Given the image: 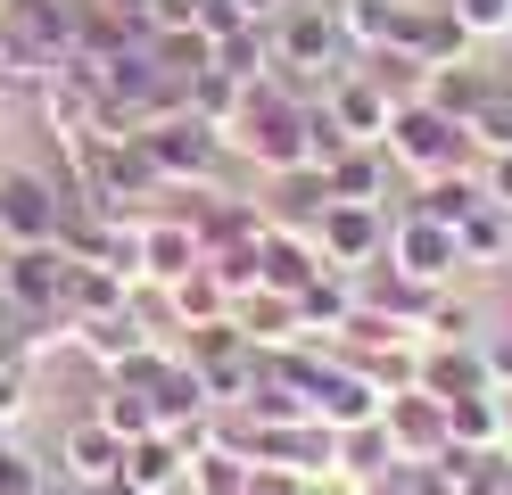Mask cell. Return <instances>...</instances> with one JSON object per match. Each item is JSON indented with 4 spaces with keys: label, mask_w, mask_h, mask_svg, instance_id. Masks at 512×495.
<instances>
[{
    "label": "cell",
    "mask_w": 512,
    "mask_h": 495,
    "mask_svg": "<svg viewBox=\"0 0 512 495\" xmlns=\"http://www.w3.org/2000/svg\"><path fill=\"white\" fill-rule=\"evenodd\" d=\"M306 116H314V99L290 91L281 75H265V83L240 91L232 116H223V149L248 157L256 174H290V165H306Z\"/></svg>",
    "instance_id": "cell-1"
},
{
    "label": "cell",
    "mask_w": 512,
    "mask_h": 495,
    "mask_svg": "<svg viewBox=\"0 0 512 495\" xmlns=\"http://www.w3.org/2000/svg\"><path fill=\"white\" fill-rule=\"evenodd\" d=\"M265 42H273V75L290 91H306V99H323V83L347 75V42H339L331 0H290V9L265 25Z\"/></svg>",
    "instance_id": "cell-2"
},
{
    "label": "cell",
    "mask_w": 512,
    "mask_h": 495,
    "mask_svg": "<svg viewBox=\"0 0 512 495\" xmlns=\"http://www.w3.org/2000/svg\"><path fill=\"white\" fill-rule=\"evenodd\" d=\"M389 165L422 190V182H438V174H471L479 165V141H471V124H455L446 108H430V99H413V108H397V124H389Z\"/></svg>",
    "instance_id": "cell-3"
},
{
    "label": "cell",
    "mask_w": 512,
    "mask_h": 495,
    "mask_svg": "<svg viewBox=\"0 0 512 495\" xmlns=\"http://www.w3.org/2000/svg\"><path fill=\"white\" fill-rule=\"evenodd\" d=\"M141 141V157H149V174L166 182V198H190V190H215V165L232 157L223 149V132L207 124V116H166V124H149V132H133Z\"/></svg>",
    "instance_id": "cell-4"
},
{
    "label": "cell",
    "mask_w": 512,
    "mask_h": 495,
    "mask_svg": "<svg viewBox=\"0 0 512 495\" xmlns=\"http://www.w3.org/2000/svg\"><path fill=\"white\" fill-rule=\"evenodd\" d=\"M67 231V174H42V165H9L0 174V240L9 248H42Z\"/></svg>",
    "instance_id": "cell-5"
},
{
    "label": "cell",
    "mask_w": 512,
    "mask_h": 495,
    "mask_svg": "<svg viewBox=\"0 0 512 495\" xmlns=\"http://www.w3.org/2000/svg\"><path fill=\"white\" fill-rule=\"evenodd\" d=\"M380 264H397V273L422 281V289H455L463 231L438 223V215H422V207H405V215H389V248H380Z\"/></svg>",
    "instance_id": "cell-6"
},
{
    "label": "cell",
    "mask_w": 512,
    "mask_h": 495,
    "mask_svg": "<svg viewBox=\"0 0 512 495\" xmlns=\"http://www.w3.org/2000/svg\"><path fill=\"white\" fill-rule=\"evenodd\" d=\"M0 297L17 306V322L67 314V248H58V240H42V248H0Z\"/></svg>",
    "instance_id": "cell-7"
},
{
    "label": "cell",
    "mask_w": 512,
    "mask_h": 495,
    "mask_svg": "<svg viewBox=\"0 0 512 495\" xmlns=\"http://www.w3.org/2000/svg\"><path fill=\"white\" fill-rule=\"evenodd\" d=\"M133 289H174L190 264H207V248H199V231H190V215L182 207H157V215H141L133 223Z\"/></svg>",
    "instance_id": "cell-8"
},
{
    "label": "cell",
    "mask_w": 512,
    "mask_h": 495,
    "mask_svg": "<svg viewBox=\"0 0 512 495\" xmlns=\"http://www.w3.org/2000/svg\"><path fill=\"white\" fill-rule=\"evenodd\" d=\"M50 471H58V479H75L83 495H116V479H124V438H116L100 413H83V421H67V429H58Z\"/></svg>",
    "instance_id": "cell-9"
},
{
    "label": "cell",
    "mask_w": 512,
    "mask_h": 495,
    "mask_svg": "<svg viewBox=\"0 0 512 495\" xmlns=\"http://www.w3.org/2000/svg\"><path fill=\"white\" fill-rule=\"evenodd\" d=\"M314 248H323L331 273H364V264H380V248H389V207H356V198H331L323 223H314Z\"/></svg>",
    "instance_id": "cell-10"
},
{
    "label": "cell",
    "mask_w": 512,
    "mask_h": 495,
    "mask_svg": "<svg viewBox=\"0 0 512 495\" xmlns=\"http://www.w3.org/2000/svg\"><path fill=\"white\" fill-rule=\"evenodd\" d=\"M42 99V124H50V141L58 132H100V108H108V91H100V66L91 58H58L50 75L34 83Z\"/></svg>",
    "instance_id": "cell-11"
},
{
    "label": "cell",
    "mask_w": 512,
    "mask_h": 495,
    "mask_svg": "<svg viewBox=\"0 0 512 495\" xmlns=\"http://www.w3.org/2000/svg\"><path fill=\"white\" fill-rule=\"evenodd\" d=\"M323 108H331V124H339L356 149H380V141H389V124H397V99L380 91L364 66H347V75L323 83Z\"/></svg>",
    "instance_id": "cell-12"
},
{
    "label": "cell",
    "mask_w": 512,
    "mask_h": 495,
    "mask_svg": "<svg viewBox=\"0 0 512 495\" xmlns=\"http://www.w3.org/2000/svg\"><path fill=\"white\" fill-rule=\"evenodd\" d=\"M380 429L397 438V462H438V454H455L446 446V405L422 388H397L389 405H380Z\"/></svg>",
    "instance_id": "cell-13"
},
{
    "label": "cell",
    "mask_w": 512,
    "mask_h": 495,
    "mask_svg": "<svg viewBox=\"0 0 512 495\" xmlns=\"http://www.w3.org/2000/svg\"><path fill=\"white\" fill-rule=\"evenodd\" d=\"M256 207H265V223H281V231H314V223H323V207H331V174H323V165H290V174H265Z\"/></svg>",
    "instance_id": "cell-14"
},
{
    "label": "cell",
    "mask_w": 512,
    "mask_h": 495,
    "mask_svg": "<svg viewBox=\"0 0 512 495\" xmlns=\"http://www.w3.org/2000/svg\"><path fill=\"white\" fill-rule=\"evenodd\" d=\"M413 388L438 396V405H455V396H479V388H496V380H488V355H479V339H471V347H438V339H422Z\"/></svg>",
    "instance_id": "cell-15"
},
{
    "label": "cell",
    "mask_w": 512,
    "mask_h": 495,
    "mask_svg": "<svg viewBox=\"0 0 512 495\" xmlns=\"http://www.w3.org/2000/svg\"><path fill=\"white\" fill-rule=\"evenodd\" d=\"M397 50H413L422 66L479 58V50H471V33L455 25V9H446V0H405V33H397Z\"/></svg>",
    "instance_id": "cell-16"
},
{
    "label": "cell",
    "mask_w": 512,
    "mask_h": 495,
    "mask_svg": "<svg viewBox=\"0 0 512 495\" xmlns=\"http://www.w3.org/2000/svg\"><path fill=\"white\" fill-rule=\"evenodd\" d=\"M256 273H265V289L298 297L314 273H323V248H314V231H281V223H265V240H256Z\"/></svg>",
    "instance_id": "cell-17"
},
{
    "label": "cell",
    "mask_w": 512,
    "mask_h": 495,
    "mask_svg": "<svg viewBox=\"0 0 512 495\" xmlns=\"http://www.w3.org/2000/svg\"><path fill=\"white\" fill-rule=\"evenodd\" d=\"M232 322H240V339H248V347H265V355H281V347H298V339H306L298 297H281V289H248V297H232Z\"/></svg>",
    "instance_id": "cell-18"
},
{
    "label": "cell",
    "mask_w": 512,
    "mask_h": 495,
    "mask_svg": "<svg viewBox=\"0 0 512 495\" xmlns=\"http://www.w3.org/2000/svg\"><path fill=\"white\" fill-rule=\"evenodd\" d=\"M182 471H190V454L166 438V429H149V438L124 446V479H116V495H174Z\"/></svg>",
    "instance_id": "cell-19"
},
{
    "label": "cell",
    "mask_w": 512,
    "mask_h": 495,
    "mask_svg": "<svg viewBox=\"0 0 512 495\" xmlns=\"http://www.w3.org/2000/svg\"><path fill=\"white\" fill-rule=\"evenodd\" d=\"M331 17H339L347 58H372V50H389L405 33V0H331Z\"/></svg>",
    "instance_id": "cell-20"
},
{
    "label": "cell",
    "mask_w": 512,
    "mask_h": 495,
    "mask_svg": "<svg viewBox=\"0 0 512 495\" xmlns=\"http://www.w3.org/2000/svg\"><path fill=\"white\" fill-rule=\"evenodd\" d=\"M347 314H356V273H331V264H323V273L298 289V322H306V339H339Z\"/></svg>",
    "instance_id": "cell-21"
},
{
    "label": "cell",
    "mask_w": 512,
    "mask_h": 495,
    "mask_svg": "<svg viewBox=\"0 0 512 495\" xmlns=\"http://www.w3.org/2000/svg\"><path fill=\"white\" fill-rule=\"evenodd\" d=\"M166 297V314H174V330H207V322H232V289H223L207 264H190V273L174 281V289H157Z\"/></svg>",
    "instance_id": "cell-22"
},
{
    "label": "cell",
    "mask_w": 512,
    "mask_h": 495,
    "mask_svg": "<svg viewBox=\"0 0 512 495\" xmlns=\"http://www.w3.org/2000/svg\"><path fill=\"white\" fill-rule=\"evenodd\" d=\"M256 462L240 446H199L190 454V471H182V495H256Z\"/></svg>",
    "instance_id": "cell-23"
},
{
    "label": "cell",
    "mask_w": 512,
    "mask_h": 495,
    "mask_svg": "<svg viewBox=\"0 0 512 495\" xmlns=\"http://www.w3.org/2000/svg\"><path fill=\"white\" fill-rule=\"evenodd\" d=\"M488 91H496V66H479V58H455V66H430V91H422V99H430V108H446L455 124H471Z\"/></svg>",
    "instance_id": "cell-24"
},
{
    "label": "cell",
    "mask_w": 512,
    "mask_h": 495,
    "mask_svg": "<svg viewBox=\"0 0 512 495\" xmlns=\"http://www.w3.org/2000/svg\"><path fill=\"white\" fill-rule=\"evenodd\" d=\"M331 174V198H356V207H389V149H347L339 165H323Z\"/></svg>",
    "instance_id": "cell-25"
},
{
    "label": "cell",
    "mask_w": 512,
    "mask_h": 495,
    "mask_svg": "<svg viewBox=\"0 0 512 495\" xmlns=\"http://www.w3.org/2000/svg\"><path fill=\"white\" fill-rule=\"evenodd\" d=\"M207 66H215L223 83H265V75H273L265 25H240V33H223V42H207Z\"/></svg>",
    "instance_id": "cell-26"
},
{
    "label": "cell",
    "mask_w": 512,
    "mask_h": 495,
    "mask_svg": "<svg viewBox=\"0 0 512 495\" xmlns=\"http://www.w3.org/2000/svg\"><path fill=\"white\" fill-rule=\"evenodd\" d=\"M380 471H397V438L380 421H356V429H339V479L347 487H364Z\"/></svg>",
    "instance_id": "cell-27"
},
{
    "label": "cell",
    "mask_w": 512,
    "mask_h": 495,
    "mask_svg": "<svg viewBox=\"0 0 512 495\" xmlns=\"http://www.w3.org/2000/svg\"><path fill=\"white\" fill-rule=\"evenodd\" d=\"M116 306H133V281L108 273V264H75L67 256V314L83 322V314H116Z\"/></svg>",
    "instance_id": "cell-28"
},
{
    "label": "cell",
    "mask_w": 512,
    "mask_h": 495,
    "mask_svg": "<svg viewBox=\"0 0 512 495\" xmlns=\"http://www.w3.org/2000/svg\"><path fill=\"white\" fill-rule=\"evenodd\" d=\"M91 413H100V421L116 429L124 446L157 429V405H149V388H133V380H100V405H91Z\"/></svg>",
    "instance_id": "cell-29"
},
{
    "label": "cell",
    "mask_w": 512,
    "mask_h": 495,
    "mask_svg": "<svg viewBox=\"0 0 512 495\" xmlns=\"http://www.w3.org/2000/svg\"><path fill=\"white\" fill-rule=\"evenodd\" d=\"M455 231H463V264H512V215L496 207V198H488V207H471Z\"/></svg>",
    "instance_id": "cell-30"
},
{
    "label": "cell",
    "mask_w": 512,
    "mask_h": 495,
    "mask_svg": "<svg viewBox=\"0 0 512 495\" xmlns=\"http://www.w3.org/2000/svg\"><path fill=\"white\" fill-rule=\"evenodd\" d=\"M413 207L438 215V223H463L471 207H488V182H479V165H471V174H438V182L413 190Z\"/></svg>",
    "instance_id": "cell-31"
},
{
    "label": "cell",
    "mask_w": 512,
    "mask_h": 495,
    "mask_svg": "<svg viewBox=\"0 0 512 495\" xmlns=\"http://www.w3.org/2000/svg\"><path fill=\"white\" fill-rule=\"evenodd\" d=\"M446 9H455V25L471 33V50H479V42H504V33H512V0H446Z\"/></svg>",
    "instance_id": "cell-32"
},
{
    "label": "cell",
    "mask_w": 512,
    "mask_h": 495,
    "mask_svg": "<svg viewBox=\"0 0 512 495\" xmlns=\"http://www.w3.org/2000/svg\"><path fill=\"white\" fill-rule=\"evenodd\" d=\"M42 487H50V462L9 438V446H0V495H42Z\"/></svg>",
    "instance_id": "cell-33"
},
{
    "label": "cell",
    "mask_w": 512,
    "mask_h": 495,
    "mask_svg": "<svg viewBox=\"0 0 512 495\" xmlns=\"http://www.w3.org/2000/svg\"><path fill=\"white\" fill-rule=\"evenodd\" d=\"M141 25L149 33H199V0H149Z\"/></svg>",
    "instance_id": "cell-34"
},
{
    "label": "cell",
    "mask_w": 512,
    "mask_h": 495,
    "mask_svg": "<svg viewBox=\"0 0 512 495\" xmlns=\"http://www.w3.org/2000/svg\"><path fill=\"white\" fill-rule=\"evenodd\" d=\"M479 182H488V198L512 215V149H496V157H479Z\"/></svg>",
    "instance_id": "cell-35"
},
{
    "label": "cell",
    "mask_w": 512,
    "mask_h": 495,
    "mask_svg": "<svg viewBox=\"0 0 512 495\" xmlns=\"http://www.w3.org/2000/svg\"><path fill=\"white\" fill-rule=\"evenodd\" d=\"M108 9H124V17H141V9H149V0H108Z\"/></svg>",
    "instance_id": "cell-36"
},
{
    "label": "cell",
    "mask_w": 512,
    "mask_h": 495,
    "mask_svg": "<svg viewBox=\"0 0 512 495\" xmlns=\"http://www.w3.org/2000/svg\"><path fill=\"white\" fill-rule=\"evenodd\" d=\"M0 116H9V99H0Z\"/></svg>",
    "instance_id": "cell-37"
},
{
    "label": "cell",
    "mask_w": 512,
    "mask_h": 495,
    "mask_svg": "<svg viewBox=\"0 0 512 495\" xmlns=\"http://www.w3.org/2000/svg\"><path fill=\"white\" fill-rule=\"evenodd\" d=\"M504 83H512V66H504Z\"/></svg>",
    "instance_id": "cell-38"
},
{
    "label": "cell",
    "mask_w": 512,
    "mask_h": 495,
    "mask_svg": "<svg viewBox=\"0 0 512 495\" xmlns=\"http://www.w3.org/2000/svg\"><path fill=\"white\" fill-rule=\"evenodd\" d=\"M0 174H9V165H0Z\"/></svg>",
    "instance_id": "cell-39"
},
{
    "label": "cell",
    "mask_w": 512,
    "mask_h": 495,
    "mask_svg": "<svg viewBox=\"0 0 512 495\" xmlns=\"http://www.w3.org/2000/svg\"><path fill=\"white\" fill-rule=\"evenodd\" d=\"M0 248H9V240H0Z\"/></svg>",
    "instance_id": "cell-40"
}]
</instances>
